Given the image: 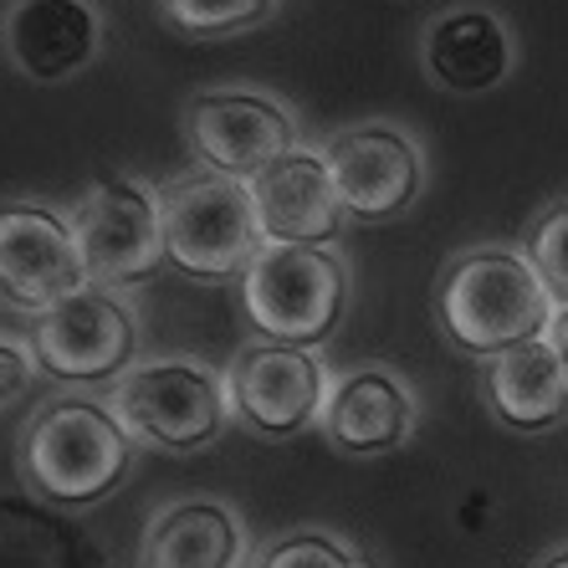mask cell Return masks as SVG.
<instances>
[{"label": "cell", "mask_w": 568, "mask_h": 568, "mask_svg": "<svg viewBox=\"0 0 568 568\" xmlns=\"http://www.w3.org/2000/svg\"><path fill=\"white\" fill-rule=\"evenodd\" d=\"M133 446L139 440L108 410V399L67 395L41 405L21 425L16 471L41 503L78 513V507H93L119 491V481L133 466Z\"/></svg>", "instance_id": "6da1fadb"}, {"label": "cell", "mask_w": 568, "mask_h": 568, "mask_svg": "<svg viewBox=\"0 0 568 568\" xmlns=\"http://www.w3.org/2000/svg\"><path fill=\"white\" fill-rule=\"evenodd\" d=\"M558 303L532 262L513 246H476L440 272L436 317L440 333L471 358H497L532 338H548Z\"/></svg>", "instance_id": "7a4b0ae2"}, {"label": "cell", "mask_w": 568, "mask_h": 568, "mask_svg": "<svg viewBox=\"0 0 568 568\" xmlns=\"http://www.w3.org/2000/svg\"><path fill=\"white\" fill-rule=\"evenodd\" d=\"M159 221H164L170 262L195 282L241 277L266 246L252 185L205 170V164L159 185Z\"/></svg>", "instance_id": "3957f363"}, {"label": "cell", "mask_w": 568, "mask_h": 568, "mask_svg": "<svg viewBox=\"0 0 568 568\" xmlns=\"http://www.w3.org/2000/svg\"><path fill=\"white\" fill-rule=\"evenodd\" d=\"M348 262L333 246H287L266 241L241 272V307L272 344H328L348 313Z\"/></svg>", "instance_id": "277c9868"}, {"label": "cell", "mask_w": 568, "mask_h": 568, "mask_svg": "<svg viewBox=\"0 0 568 568\" xmlns=\"http://www.w3.org/2000/svg\"><path fill=\"white\" fill-rule=\"evenodd\" d=\"M108 410L139 446L205 450L231 425V395L225 374L200 358H144L113 379Z\"/></svg>", "instance_id": "5b68a950"}, {"label": "cell", "mask_w": 568, "mask_h": 568, "mask_svg": "<svg viewBox=\"0 0 568 568\" xmlns=\"http://www.w3.org/2000/svg\"><path fill=\"white\" fill-rule=\"evenodd\" d=\"M72 241L88 266V287L129 292L170 262L159 190H144L129 174H108L72 200Z\"/></svg>", "instance_id": "8992f818"}, {"label": "cell", "mask_w": 568, "mask_h": 568, "mask_svg": "<svg viewBox=\"0 0 568 568\" xmlns=\"http://www.w3.org/2000/svg\"><path fill=\"white\" fill-rule=\"evenodd\" d=\"M139 317L119 292L82 287L31 317V358L57 384H113L133 369Z\"/></svg>", "instance_id": "52a82bcc"}, {"label": "cell", "mask_w": 568, "mask_h": 568, "mask_svg": "<svg viewBox=\"0 0 568 568\" xmlns=\"http://www.w3.org/2000/svg\"><path fill=\"white\" fill-rule=\"evenodd\" d=\"M328 389L333 379L317 348L272 344V338L246 344L231 358V369H225L231 415H241L256 436H272V440H292L303 436L307 425L323 420Z\"/></svg>", "instance_id": "ba28073f"}, {"label": "cell", "mask_w": 568, "mask_h": 568, "mask_svg": "<svg viewBox=\"0 0 568 568\" xmlns=\"http://www.w3.org/2000/svg\"><path fill=\"white\" fill-rule=\"evenodd\" d=\"M185 139L205 170L252 185L266 164L297 149V119L287 103L252 88H211L185 103Z\"/></svg>", "instance_id": "9c48e42d"}, {"label": "cell", "mask_w": 568, "mask_h": 568, "mask_svg": "<svg viewBox=\"0 0 568 568\" xmlns=\"http://www.w3.org/2000/svg\"><path fill=\"white\" fill-rule=\"evenodd\" d=\"M348 221L379 225L405 215L425 190V154L399 123H354L323 144Z\"/></svg>", "instance_id": "30bf717a"}, {"label": "cell", "mask_w": 568, "mask_h": 568, "mask_svg": "<svg viewBox=\"0 0 568 568\" xmlns=\"http://www.w3.org/2000/svg\"><path fill=\"white\" fill-rule=\"evenodd\" d=\"M88 287V266L72 241V221L52 205H0V303L16 313H47Z\"/></svg>", "instance_id": "8fae6325"}, {"label": "cell", "mask_w": 568, "mask_h": 568, "mask_svg": "<svg viewBox=\"0 0 568 568\" xmlns=\"http://www.w3.org/2000/svg\"><path fill=\"white\" fill-rule=\"evenodd\" d=\"M103 11L93 0H11L0 16L6 62L31 82H67L103 52Z\"/></svg>", "instance_id": "7c38bea8"}, {"label": "cell", "mask_w": 568, "mask_h": 568, "mask_svg": "<svg viewBox=\"0 0 568 568\" xmlns=\"http://www.w3.org/2000/svg\"><path fill=\"white\" fill-rule=\"evenodd\" d=\"M252 200H256L262 236L287 241V246H328L348 221L344 205H338V190H333L323 149H303V144L256 174Z\"/></svg>", "instance_id": "4fadbf2b"}, {"label": "cell", "mask_w": 568, "mask_h": 568, "mask_svg": "<svg viewBox=\"0 0 568 568\" xmlns=\"http://www.w3.org/2000/svg\"><path fill=\"white\" fill-rule=\"evenodd\" d=\"M425 72L436 88L462 98L497 93L517 67V41L507 31V21L487 6H450L440 11L420 41Z\"/></svg>", "instance_id": "5bb4252c"}, {"label": "cell", "mask_w": 568, "mask_h": 568, "mask_svg": "<svg viewBox=\"0 0 568 568\" xmlns=\"http://www.w3.org/2000/svg\"><path fill=\"white\" fill-rule=\"evenodd\" d=\"M317 425H323L328 446L348 450V456H384V450H399L410 440L415 395L395 369L364 364V369L333 379Z\"/></svg>", "instance_id": "9a60e30c"}, {"label": "cell", "mask_w": 568, "mask_h": 568, "mask_svg": "<svg viewBox=\"0 0 568 568\" xmlns=\"http://www.w3.org/2000/svg\"><path fill=\"white\" fill-rule=\"evenodd\" d=\"M481 389H487L491 415L523 436H538V430H554L568 420V364L548 338L487 358Z\"/></svg>", "instance_id": "2e32d148"}, {"label": "cell", "mask_w": 568, "mask_h": 568, "mask_svg": "<svg viewBox=\"0 0 568 568\" xmlns=\"http://www.w3.org/2000/svg\"><path fill=\"white\" fill-rule=\"evenodd\" d=\"M241 558H246L241 517L211 497L164 507L139 542V568H241Z\"/></svg>", "instance_id": "e0dca14e"}, {"label": "cell", "mask_w": 568, "mask_h": 568, "mask_svg": "<svg viewBox=\"0 0 568 568\" xmlns=\"http://www.w3.org/2000/svg\"><path fill=\"white\" fill-rule=\"evenodd\" d=\"M0 568H113L103 542L41 497H0Z\"/></svg>", "instance_id": "ac0fdd59"}, {"label": "cell", "mask_w": 568, "mask_h": 568, "mask_svg": "<svg viewBox=\"0 0 568 568\" xmlns=\"http://www.w3.org/2000/svg\"><path fill=\"white\" fill-rule=\"evenodd\" d=\"M277 6L282 0H154L159 21L195 41H225L241 31H256L277 16Z\"/></svg>", "instance_id": "d6986e66"}, {"label": "cell", "mask_w": 568, "mask_h": 568, "mask_svg": "<svg viewBox=\"0 0 568 568\" xmlns=\"http://www.w3.org/2000/svg\"><path fill=\"white\" fill-rule=\"evenodd\" d=\"M523 256L532 262L542 287L554 292V303L568 307V195L554 200V205L532 221L528 241H523Z\"/></svg>", "instance_id": "ffe728a7"}, {"label": "cell", "mask_w": 568, "mask_h": 568, "mask_svg": "<svg viewBox=\"0 0 568 568\" xmlns=\"http://www.w3.org/2000/svg\"><path fill=\"white\" fill-rule=\"evenodd\" d=\"M252 568H369L358 548H348L344 538H333L323 528H297L287 538H277L256 558Z\"/></svg>", "instance_id": "44dd1931"}, {"label": "cell", "mask_w": 568, "mask_h": 568, "mask_svg": "<svg viewBox=\"0 0 568 568\" xmlns=\"http://www.w3.org/2000/svg\"><path fill=\"white\" fill-rule=\"evenodd\" d=\"M31 374H37L31 348H21L16 338H0V405H11V399L31 384Z\"/></svg>", "instance_id": "7402d4cb"}, {"label": "cell", "mask_w": 568, "mask_h": 568, "mask_svg": "<svg viewBox=\"0 0 568 568\" xmlns=\"http://www.w3.org/2000/svg\"><path fill=\"white\" fill-rule=\"evenodd\" d=\"M548 344H554V348H558V358L568 364V307H558L554 323H548Z\"/></svg>", "instance_id": "603a6c76"}, {"label": "cell", "mask_w": 568, "mask_h": 568, "mask_svg": "<svg viewBox=\"0 0 568 568\" xmlns=\"http://www.w3.org/2000/svg\"><path fill=\"white\" fill-rule=\"evenodd\" d=\"M538 568H568V548H564V554H548Z\"/></svg>", "instance_id": "cb8c5ba5"}]
</instances>
